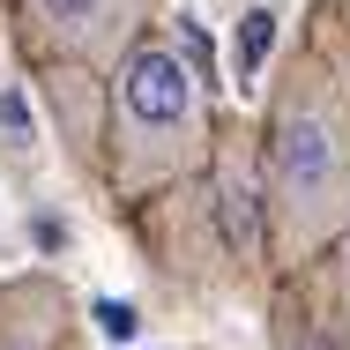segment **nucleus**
<instances>
[{
  "mask_svg": "<svg viewBox=\"0 0 350 350\" xmlns=\"http://www.w3.org/2000/svg\"><path fill=\"white\" fill-rule=\"evenodd\" d=\"M112 179L120 194H157L172 179H194L209 164V82L202 68L164 45V38H135L112 60Z\"/></svg>",
  "mask_w": 350,
  "mask_h": 350,
  "instance_id": "nucleus-2",
  "label": "nucleus"
},
{
  "mask_svg": "<svg viewBox=\"0 0 350 350\" xmlns=\"http://www.w3.org/2000/svg\"><path fill=\"white\" fill-rule=\"evenodd\" d=\"M0 350H82L75 343V298L53 276L0 283Z\"/></svg>",
  "mask_w": 350,
  "mask_h": 350,
  "instance_id": "nucleus-4",
  "label": "nucleus"
},
{
  "mask_svg": "<svg viewBox=\"0 0 350 350\" xmlns=\"http://www.w3.org/2000/svg\"><path fill=\"white\" fill-rule=\"evenodd\" d=\"M269 246L276 261H313L350 216V75L336 53H298L269 105Z\"/></svg>",
  "mask_w": 350,
  "mask_h": 350,
  "instance_id": "nucleus-1",
  "label": "nucleus"
},
{
  "mask_svg": "<svg viewBox=\"0 0 350 350\" xmlns=\"http://www.w3.org/2000/svg\"><path fill=\"white\" fill-rule=\"evenodd\" d=\"M23 23L53 60L105 75L149 30V0H23Z\"/></svg>",
  "mask_w": 350,
  "mask_h": 350,
  "instance_id": "nucleus-3",
  "label": "nucleus"
}]
</instances>
